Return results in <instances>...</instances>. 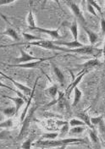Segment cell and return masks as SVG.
<instances>
[{"label":"cell","mask_w":105,"mask_h":149,"mask_svg":"<svg viewBox=\"0 0 105 149\" xmlns=\"http://www.w3.org/2000/svg\"><path fill=\"white\" fill-rule=\"evenodd\" d=\"M86 143V140L81 138H67L59 140H42L40 139L33 145L39 148H65L70 144Z\"/></svg>","instance_id":"obj_1"},{"label":"cell","mask_w":105,"mask_h":149,"mask_svg":"<svg viewBox=\"0 0 105 149\" xmlns=\"http://www.w3.org/2000/svg\"><path fill=\"white\" fill-rule=\"evenodd\" d=\"M66 53H75L78 54H84V55H95L100 54L101 53H103V50L97 49L92 45H89V46H85L83 45L82 47H79L76 48H66L65 49Z\"/></svg>","instance_id":"obj_2"},{"label":"cell","mask_w":105,"mask_h":149,"mask_svg":"<svg viewBox=\"0 0 105 149\" xmlns=\"http://www.w3.org/2000/svg\"><path fill=\"white\" fill-rule=\"evenodd\" d=\"M26 44L31 45V46H38L41 47L45 49H49V50H58V51H62L65 52V47H62L61 46H58L54 43L53 41H48V40H38V41H33V42H26Z\"/></svg>","instance_id":"obj_3"},{"label":"cell","mask_w":105,"mask_h":149,"mask_svg":"<svg viewBox=\"0 0 105 149\" xmlns=\"http://www.w3.org/2000/svg\"><path fill=\"white\" fill-rule=\"evenodd\" d=\"M19 51H20V57L15 58V61L17 64H23V63H27V62H31V61H37V60H45V61H47V60L53 59L54 57H56V55H54V57H49V58H38V57H34V56L30 55L22 48H20Z\"/></svg>","instance_id":"obj_4"},{"label":"cell","mask_w":105,"mask_h":149,"mask_svg":"<svg viewBox=\"0 0 105 149\" xmlns=\"http://www.w3.org/2000/svg\"><path fill=\"white\" fill-rule=\"evenodd\" d=\"M0 74H1L2 76H3L5 79H7V80L10 81L15 86V87H16L18 90H19L21 93H23V94H25L26 96H30L31 93L35 91V87H36V86H37V82H38V80L36 81V82H35V84H34L33 88L31 89V88H30V87H28V86H25V85H23V84L19 83V82H18V81H15V80H14L13 78H11V77H10V76H8L7 74H3V72H1V71H0Z\"/></svg>","instance_id":"obj_5"},{"label":"cell","mask_w":105,"mask_h":149,"mask_svg":"<svg viewBox=\"0 0 105 149\" xmlns=\"http://www.w3.org/2000/svg\"><path fill=\"white\" fill-rule=\"evenodd\" d=\"M36 109H37L36 107L31 108L28 113L26 114V116L25 117L24 120L22 121V127H21V130H20V132L19 134V138H21L22 136H24L27 134L31 122V120L33 118V115H34V113L36 111Z\"/></svg>","instance_id":"obj_6"},{"label":"cell","mask_w":105,"mask_h":149,"mask_svg":"<svg viewBox=\"0 0 105 149\" xmlns=\"http://www.w3.org/2000/svg\"><path fill=\"white\" fill-rule=\"evenodd\" d=\"M29 30H31V31H38L39 32H42V33H44V34H48L51 37L54 38V39H60L62 38V37L60 36L59 34V28H58L56 30H49V29H45V28L42 27H38V26H33V27H28Z\"/></svg>","instance_id":"obj_7"},{"label":"cell","mask_w":105,"mask_h":149,"mask_svg":"<svg viewBox=\"0 0 105 149\" xmlns=\"http://www.w3.org/2000/svg\"><path fill=\"white\" fill-rule=\"evenodd\" d=\"M87 72V70H82L79 74H78V76H77L76 78H75L73 81H72V82L70 83V85L68 86L66 88V93H65V95H66L67 97H70V93H72V91L76 88L77 86V85L80 83L81 81V80H82V78L84 77V75L86 74V73Z\"/></svg>","instance_id":"obj_8"},{"label":"cell","mask_w":105,"mask_h":149,"mask_svg":"<svg viewBox=\"0 0 105 149\" xmlns=\"http://www.w3.org/2000/svg\"><path fill=\"white\" fill-rule=\"evenodd\" d=\"M70 8L71 9L72 13L74 14V15L76 16V18L77 19H79V20L81 22L82 25H86V19L84 17V15H83L81 10L80 9V7H79L77 4H76L75 3H70Z\"/></svg>","instance_id":"obj_9"},{"label":"cell","mask_w":105,"mask_h":149,"mask_svg":"<svg viewBox=\"0 0 105 149\" xmlns=\"http://www.w3.org/2000/svg\"><path fill=\"white\" fill-rule=\"evenodd\" d=\"M54 44H56L58 46H65L67 47L68 48H76L79 47H82L83 44L81 43L80 42H78V40H74V41H70V42H65V41H53Z\"/></svg>","instance_id":"obj_10"},{"label":"cell","mask_w":105,"mask_h":149,"mask_svg":"<svg viewBox=\"0 0 105 149\" xmlns=\"http://www.w3.org/2000/svg\"><path fill=\"white\" fill-rule=\"evenodd\" d=\"M45 60H37V61H31L23 64H17V65H8L10 67H17V68H24V69H35L41 63Z\"/></svg>","instance_id":"obj_11"},{"label":"cell","mask_w":105,"mask_h":149,"mask_svg":"<svg viewBox=\"0 0 105 149\" xmlns=\"http://www.w3.org/2000/svg\"><path fill=\"white\" fill-rule=\"evenodd\" d=\"M82 28L84 29V31H86V33L88 36L89 38V42H90V45H94L95 43H97V40H98V36L96 34L94 31H92V30H90L89 28L86 26V25H82Z\"/></svg>","instance_id":"obj_12"},{"label":"cell","mask_w":105,"mask_h":149,"mask_svg":"<svg viewBox=\"0 0 105 149\" xmlns=\"http://www.w3.org/2000/svg\"><path fill=\"white\" fill-rule=\"evenodd\" d=\"M51 65H52V68H53L54 73V74L56 75L58 81V82H59V84H60V86H63L65 85V75H64V74L62 73V71L60 70V69H59V68H58L55 64H54V63L52 62V63H51Z\"/></svg>","instance_id":"obj_13"},{"label":"cell","mask_w":105,"mask_h":149,"mask_svg":"<svg viewBox=\"0 0 105 149\" xmlns=\"http://www.w3.org/2000/svg\"><path fill=\"white\" fill-rule=\"evenodd\" d=\"M3 97H6V98H9L10 100L14 101L15 104V109H16V114H18L19 110L20 109V108L22 107V105L25 103V102H26L24 98L20 97H10V96H6V95H3Z\"/></svg>","instance_id":"obj_14"},{"label":"cell","mask_w":105,"mask_h":149,"mask_svg":"<svg viewBox=\"0 0 105 149\" xmlns=\"http://www.w3.org/2000/svg\"><path fill=\"white\" fill-rule=\"evenodd\" d=\"M101 63L100 61L97 59V58H92V59H90L88 61H86V63H84L83 65H81V67L84 69V70H90V69H92V68H96L97 66H100Z\"/></svg>","instance_id":"obj_15"},{"label":"cell","mask_w":105,"mask_h":149,"mask_svg":"<svg viewBox=\"0 0 105 149\" xmlns=\"http://www.w3.org/2000/svg\"><path fill=\"white\" fill-rule=\"evenodd\" d=\"M0 34H1V35H5V36H8V37H11V38H12L13 40H15V41H18V40H19L18 33L16 32V31H15L14 28L12 27H8L4 31L1 32Z\"/></svg>","instance_id":"obj_16"},{"label":"cell","mask_w":105,"mask_h":149,"mask_svg":"<svg viewBox=\"0 0 105 149\" xmlns=\"http://www.w3.org/2000/svg\"><path fill=\"white\" fill-rule=\"evenodd\" d=\"M76 116L80 118V120H81L83 121V122L86 124V125H87L88 127H90V128H92V129L93 128V125H92V123H91V118L89 117V115L86 113V112L76 113Z\"/></svg>","instance_id":"obj_17"},{"label":"cell","mask_w":105,"mask_h":149,"mask_svg":"<svg viewBox=\"0 0 105 149\" xmlns=\"http://www.w3.org/2000/svg\"><path fill=\"white\" fill-rule=\"evenodd\" d=\"M74 101L72 103V106L73 107H76L77 104L80 102L81 99V97H82V93L77 88V86L74 89Z\"/></svg>","instance_id":"obj_18"},{"label":"cell","mask_w":105,"mask_h":149,"mask_svg":"<svg viewBox=\"0 0 105 149\" xmlns=\"http://www.w3.org/2000/svg\"><path fill=\"white\" fill-rule=\"evenodd\" d=\"M70 32L73 36L74 40H77L78 39V23H77V20H74V22L70 26Z\"/></svg>","instance_id":"obj_19"},{"label":"cell","mask_w":105,"mask_h":149,"mask_svg":"<svg viewBox=\"0 0 105 149\" xmlns=\"http://www.w3.org/2000/svg\"><path fill=\"white\" fill-rule=\"evenodd\" d=\"M0 111L3 113L7 117H13L15 114H16L15 107H9L7 109H0Z\"/></svg>","instance_id":"obj_20"},{"label":"cell","mask_w":105,"mask_h":149,"mask_svg":"<svg viewBox=\"0 0 105 149\" xmlns=\"http://www.w3.org/2000/svg\"><path fill=\"white\" fill-rule=\"evenodd\" d=\"M46 93L48 94L49 97L52 98H55L58 94V86L57 85H53L50 87H48L46 90Z\"/></svg>","instance_id":"obj_21"},{"label":"cell","mask_w":105,"mask_h":149,"mask_svg":"<svg viewBox=\"0 0 105 149\" xmlns=\"http://www.w3.org/2000/svg\"><path fill=\"white\" fill-rule=\"evenodd\" d=\"M0 87H3V88H6V89H9V90H10V91H13V92H15V93H16L19 97H22V98H24L26 102H27V98H26V96L25 95V94H23V93H21V92H19L18 90H15V89H13V88H11L10 86H7V85H5V84H3L1 81H0Z\"/></svg>","instance_id":"obj_22"},{"label":"cell","mask_w":105,"mask_h":149,"mask_svg":"<svg viewBox=\"0 0 105 149\" xmlns=\"http://www.w3.org/2000/svg\"><path fill=\"white\" fill-rule=\"evenodd\" d=\"M86 130V127L85 125H78V126H74L72 129H70L69 130V133L70 135H77V134H81L82 133L84 130Z\"/></svg>","instance_id":"obj_23"},{"label":"cell","mask_w":105,"mask_h":149,"mask_svg":"<svg viewBox=\"0 0 105 149\" xmlns=\"http://www.w3.org/2000/svg\"><path fill=\"white\" fill-rule=\"evenodd\" d=\"M22 36L25 37L26 41H27V42H33V41H38V40H42V38L39 37H37L35 35H32V34H30V33H26V32H23L22 33Z\"/></svg>","instance_id":"obj_24"},{"label":"cell","mask_w":105,"mask_h":149,"mask_svg":"<svg viewBox=\"0 0 105 149\" xmlns=\"http://www.w3.org/2000/svg\"><path fill=\"white\" fill-rule=\"evenodd\" d=\"M27 23H28L29 26L30 27H33V26H36V24H35V19H34V15H33V13H32V10L30 9L29 11L28 15H27Z\"/></svg>","instance_id":"obj_25"},{"label":"cell","mask_w":105,"mask_h":149,"mask_svg":"<svg viewBox=\"0 0 105 149\" xmlns=\"http://www.w3.org/2000/svg\"><path fill=\"white\" fill-rule=\"evenodd\" d=\"M13 126V120L8 119L7 120L3 121L0 123V128H4V129H10Z\"/></svg>","instance_id":"obj_26"},{"label":"cell","mask_w":105,"mask_h":149,"mask_svg":"<svg viewBox=\"0 0 105 149\" xmlns=\"http://www.w3.org/2000/svg\"><path fill=\"white\" fill-rule=\"evenodd\" d=\"M69 123L68 122H63V125L60 129V132H59V136H63L65 135L68 134L69 130H70V128H69Z\"/></svg>","instance_id":"obj_27"},{"label":"cell","mask_w":105,"mask_h":149,"mask_svg":"<svg viewBox=\"0 0 105 149\" xmlns=\"http://www.w3.org/2000/svg\"><path fill=\"white\" fill-rule=\"evenodd\" d=\"M69 125L72 127L74 126H78V125H86V124L81 120H78V119H72L69 121Z\"/></svg>","instance_id":"obj_28"},{"label":"cell","mask_w":105,"mask_h":149,"mask_svg":"<svg viewBox=\"0 0 105 149\" xmlns=\"http://www.w3.org/2000/svg\"><path fill=\"white\" fill-rule=\"evenodd\" d=\"M58 136V133H47V134H43L42 136V140H54L56 139L57 136Z\"/></svg>","instance_id":"obj_29"},{"label":"cell","mask_w":105,"mask_h":149,"mask_svg":"<svg viewBox=\"0 0 105 149\" xmlns=\"http://www.w3.org/2000/svg\"><path fill=\"white\" fill-rule=\"evenodd\" d=\"M88 132H89V136H90V138H91V141H92L93 143L97 144L98 141H99V139H98V137H97V136L95 131L93 130H92V129H90V130H88Z\"/></svg>","instance_id":"obj_30"},{"label":"cell","mask_w":105,"mask_h":149,"mask_svg":"<svg viewBox=\"0 0 105 149\" xmlns=\"http://www.w3.org/2000/svg\"><path fill=\"white\" fill-rule=\"evenodd\" d=\"M86 3H89V4H91L96 10H97L100 14H101V15H103V12H102V9H101V7L97 4V3L96 2L95 0H86Z\"/></svg>","instance_id":"obj_31"},{"label":"cell","mask_w":105,"mask_h":149,"mask_svg":"<svg viewBox=\"0 0 105 149\" xmlns=\"http://www.w3.org/2000/svg\"><path fill=\"white\" fill-rule=\"evenodd\" d=\"M10 131L8 130H4L0 131V140H5L10 138Z\"/></svg>","instance_id":"obj_32"},{"label":"cell","mask_w":105,"mask_h":149,"mask_svg":"<svg viewBox=\"0 0 105 149\" xmlns=\"http://www.w3.org/2000/svg\"><path fill=\"white\" fill-rule=\"evenodd\" d=\"M104 119L103 116H97V117H93V118H91V123L92 125L94 126V125H97L99 124V122Z\"/></svg>","instance_id":"obj_33"},{"label":"cell","mask_w":105,"mask_h":149,"mask_svg":"<svg viewBox=\"0 0 105 149\" xmlns=\"http://www.w3.org/2000/svg\"><path fill=\"white\" fill-rule=\"evenodd\" d=\"M32 147V139L29 138L21 145V148H31Z\"/></svg>","instance_id":"obj_34"},{"label":"cell","mask_w":105,"mask_h":149,"mask_svg":"<svg viewBox=\"0 0 105 149\" xmlns=\"http://www.w3.org/2000/svg\"><path fill=\"white\" fill-rule=\"evenodd\" d=\"M87 5V10H88V12L90 13V14H92V15H93L95 17L97 18H98V15H97V14L96 13V9L91 5V4H89V3H87L86 4Z\"/></svg>","instance_id":"obj_35"},{"label":"cell","mask_w":105,"mask_h":149,"mask_svg":"<svg viewBox=\"0 0 105 149\" xmlns=\"http://www.w3.org/2000/svg\"><path fill=\"white\" fill-rule=\"evenodd\" d=\"M101 28H102V34L105 35V19L103 15L101 18Z\"/></svg>","instance_id":"obj_36"},{"label":"cell","mask_w":105,"mask_h":149,"mask_svg":"<svg viewBox=\"0 0 105 149\" xmlns=\"http://www.w3.org/2000/svg\"><path fill=\"white\" fill-rule=\"evenodd\" d=\"M16 0H0V6L2 5H7V4H10L11 3H14L15 2Z\"/></svg>","instance_id":"obj_37"},{"label":"cell","mask_w":105,"mask_h":149,"mask_svg":"<svg viewBox=\"0 0 105 149\" xmlns=\"http://www.w3.org/2000/svg\"><path fill=\"white\" fill-rule=\"evenodd\" d=\"M48 0H42V7H44V5L46 4V3L48 2ZM53 1H54L56 3H57L58 5V7H60V2H59V0H53Z\"/></svg>","instance_id":"obj_38"},{"label":"cell","mask_w":105,"mask_h":149,"mask_svg":"<svg viewBox=\"0 0 105 149\" xmlns=\"http://www.w3.org/2000/svg\"><path fill=\"white\" fill-rule=\"evenodd\" d=\"M103 54L104 56V63H105V42L104 45V48H103Z\"/></svg>","instance_id":"obj_39"},{"label":"cell","mask_w":105,"mask_h":149,"mask_svg":"<svg viewBox=\"0 0 105 149\" xmlns=\"http://www.w3.org/2000/svg\"><path fill=\"white\" fill-rule=\"evenodd\" d=\"M104 105H105V101H104Z\"/></svg>","instance_id":"obj_40"},{"label":"cell","mask_w":105,"mask_h":149,"mask_svg":"<svg viewBox=\"0 0 105 149\" xmlns=\"http://www.w3.org/2000/svg\"><path fill=\"white\" fill-rule=\"evenodd\" d=\"M104 118H105V115H104Z\"/></svg>","instance_id":"obj_41"}]
</instances>
